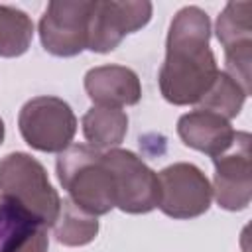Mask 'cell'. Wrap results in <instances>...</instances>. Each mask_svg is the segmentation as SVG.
<instances>
[{"instance_id":"1","label":"cell","mask_w":252,"mask_h":252,"mask_svg":"<svg viewBox=\"0 0 252 252\" xmlns=\"http://www.w3.org/2000/svg\"><path fill=\"white\" fill-rule=\"evenodd\" d=\"M209 39L211 20L205 10L185 6L173 16L165 39V59L158 77L161 96L169 104H197L213 85L219 67Z\"/></svg>"},{"instance_id":"2","label":"cell","mask_w":252,"mask_h":252,"mask_svg":"<svg viewBox=\"0 0 252 252\" xmlns=\"http://www.w3.org/2000/svg\"><path fill=\"white\" fill-rule=\"evenodd\" d=\"M55 169L69 199L89 215L100 217L116 207L114 179L102 152L89 144H71L59 154Z\"/></svg>"},{"instance_id":"3","label":"cell","mask_w":252,"mask_h":252,"mask_svg":"<svg viewBox=\"0 0 252 252\" xmlns=\"http://www.w3.org/2000/svg\"><path fill=\"white\" fill-rule=\"evenodd\" d=\"M0 193L22 211L51 226L61 209L45 167L26 152H12L0 159Z\"/></svg>"},{"instance_id":"4","label":"cell","mask_w":252,"mask_h":252,"mask_svg":"<svg viewBox=\"0 0 252 252\" xmlns=\"http://www.w3.org/2000/svg\"><path fill=\"white\" fill-rule=\"evenodd\" d=\"M18 128L30 148L45 154H61L75 138L77 118L63 98L43 94L30 98L22 106Z\"/></svg>"},{"instance_id":"5","label":"cell","mask_w":252,"mask_h":252,"mask_svg":"<svg viewBox=\"0 0 252 252\" xmlns=\"http://www.w3.org/2000/svg\"><path fill=\"white\" fill-rule=\"evenodd\" d=\"M102 158L114 179L116 209L130 215H144L158 207V173L150 169L142 158L120 148L102 152Z\"/></svg>"},{"instance_id":"6","label":"cell","mask_w":252,"mask_h":252,"mask_svg":"<svg viewBox=\"0 0 252 252\" xmlns=\"http://www.w3.org/2000/svg\"><path fill=\"white\" fill-rule=\"evenodd\" d=\"M158 209L171 219H195L211 207V181L193 163L177 161L163 167L158 173Z\"/></svg>"},{"instance_id":"7","label":"cell","mask_w":252,"mask_h":252,"mask_svg":"<svg viewBox=\"0 0 252 252\" xmlns=\"http://www.w3.org/2000/svg\"><path fill=\"white\" fill-rule=\"evenodd\" d=\"M94 0H51L39 20L37 33L47 53L73 57L87 49L89 18Z\"/></svg>"},{"instance_id":"8","label":"cell","mask_w":252,"mask_h":252,"mask_svg":"<svg viewBox=\"0 0 252 252\" xmlns=\"http://www.w3.org/2000/svg\"><path fill=\"white\" fill-rule=\"evenodd\" d=\"M152 12L154 6L148 0H94L87 49L94 53L114 51L126 35L142 30L152 20Z\"/></svg>"},{"instance_id":"9","label":"cell","mask_w":252,"mask_h":252,"mask_svg":"<svg viewBox=\"0 0 252 252\" xmlns=\"http://www.w3.org/2000/svg\"><path fill=\"white\" fill-rule=\"evenodd\" d=\"M252 136L236 130L232 146L213 158V197L224 211H244L252 199Z\"/></svg>"},{"instance_id":"10","label":"cell","mask_w":252,"mask_h":252,"mask_svg":"<svg viewBox=\"0 0 252 252\" xmlns=\"http://www.w3.org/2000/svg\"><path fill=\"white\" fill-rule=\"evenodd\" d=\"M85 91L94 106L124 108L134 106L142 98L138 75L124 65H98L87 71Z\"/></svg>"},{"instance_id":"11","label":"cell","mask_w":252,"mask_h":252,"mask_svg":"<svg viewBox=\"0 0 252 252\" xmlns=\"http://www.w3.org/2000/svg\"><path fill=\"white\" fill-rule=\"evenodd\" d=\"M177 134L185 146L217 158L232 146L236 130L230 126V120L215 112L195 108L177 120Z\"/></svg>"},{"instance_id":"12","label":"cell","mask_w":252,"mask_h":252,"mask_svg":"<svg viewBox=\"0 0 252 252\" xmlns=\"http://www.w3.org/2000/svg\"><path fill=\"white\" fill-rule=\"evenodd\" d=\"M47 226L2 197L0 252H47Z\"/></svg>"},{"instance_id":"13","label":"cell","mask_w":252,"mask_h":252,"mask_svg":"<svg viewBox=\"0 0 252 252\" xmlns=\"http://www.w3.org/2000/svg\"><path fill=\"white\" fill-rule=\"evenodd\" d=\"M81 126L87 144L98 152H106L118 148L126 138L128 116L120 108L93 106L83 114Z\"/></svg>"},{"instance_id":"14","label":"cell","mask_w":252,"mask_h":252,"mask_svg":"<svg viewBox=\"0 0 252 252\" xmlns=\"http://www.w3.org/2000/svg\"><path fill=\"white\" fill-rule=\"evenodd\" d=\"M51 226H53V236L63 246H85L93 242L98 234L96 217L77 207L69 197L61 201L59 215Z\"/></svg>"},{"instance_id":"15","label":"cell","mask_w":252,"mask_h":252,"mask_svg":"<svg viewBox=\"0 0 252 252\" xmlns=\"http://www.w3.org/2000/svg\"><path fill=\"white\" fill-rule=\"evenodd\" d=\"M33 39L32 18L14 8L0 4V57L24 55Z\"/></svg>"},{"instance_id":"16","label":"cell","mask_w":252,"mask_h":252,"mask_svg":"<svg viewBox=\"0 0 252 252\" xmlns=\"http://www.w3.org/2000/svg\"><path fill=\"white\" fill-rule=\"evenodd\" d=\"M217 39L224 49L252 41V2L230 0L217 18Z\"/></svg>"},{"instance_id":"17","label":"cell","mask_w":252,"mask_h":252,"mask_svg":"<svg viewBox=\"0 0 252 252\" xmlns=\"http://www.w3.org/2000/svg\"><path fill=\"white\" fill-rule=\"evenodd\" d=\"M246 100V93L224 73L219 71L209 91L203 94V98L197 102V108L215 112L226 120L240 114Z\"/></svg>"},{"instance_id":"18","label":"cell","mask_w":252,"mask_h":252,"mask_svg":"<svg viewBox=\"0 0 252 252\" xmlns=\"http://www.w3.org/2000/svg\"><path fill=\"white\" fill-rule=\"evenodd\" d=\"M250 61H252V41L240 43L230 49H224V73L246 93L250 94Z\"/></svg>"},{"instance_id":"19","label":"cell","mask_w":252,"mask_h":252,"mask_svg":"<svg viewBox=\"0 0 252 252\" xmlns=\"http://www.w3.org/2000/svg\"><path fill=\"white\" fill-rule=\"evenodd\" d=\"M4 134H6V130H4V120L0 118V146H2V142H4Z\"/></svg>"},{"instance_id":"20","label":"cell","mask_w":252,"mask_h":252,"mask_svg":"<svg viewBox=\"0 0 252 252\" xmlns=\"http://www.w3.org/2000/svg\"><path fill=\"white\" fill-rule=\"evenodd\" d=\"M0 203H2V197H0Z\"/></svg>"}]
</instances>
